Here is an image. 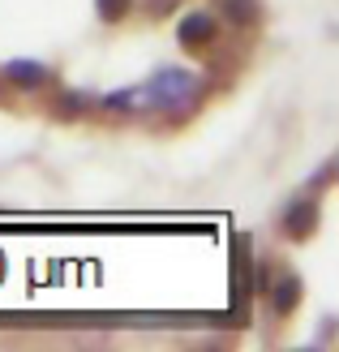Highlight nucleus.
<instances>
[{"instance_id": "nucleus-1", "label": "nucleus", "mask_w": 339, "mask_h": 352, "mask_svg": "<svg viewBox=\"0 0 339 352\" xmlns=\"http://www.w3.org/2000/svg\"><path fill=\"white\" fill-rule=\"evenodd\" d=\"M206 95V86L198 74H189L181 65H159L155 74L138 86V99L142 108L155 112V116H168V120H181L198 108V99Z\"/></svg>"}, {"instance_id": "nucleus-9", "label": "nucleus", "mask_w": 339, "mask_h": 352, "mask_svg": "<svg viewBox=\"0 0 339 352\" xmlns=\"http://www.w3.org/2000/svg\"><path fill=\"white\" fill-rule=\"evenodd\" d=\"M95 9H99V22L116 26V22H124V17L133 13V0H95Z\"/></svg>"}, {"instance_id": "nucleus-7", "label": "nucleus", "mask_w": 339, "mask_h": 352, "mask_svg": "<svg viewBox=\"0 0 339 352\" xmlns=\"http://www.w3.org/2000/svg\"><path fill=\"white\" fill-rule=\"evenodd\" d=\"M86 112H95V95H86V91H61L52 99V116L56 120H78Z\"/></svg>"}, {"instance_id": "nucleus-11", "label": "nucleus", "mask_w": 339, "mask_h": 352, "mask_svg": "<svg viewBox=\"0 0 339 352\" xmlns=\"http://www.w3.org/2000/svg\"><path fill=\"white\" fill-rule=\"evenodd\" d=\"M331 176H335V164H327L322 172H318V176H314V189H322V185H331Z\"/></svg>"}, {"instance_id": "nucleus-8", "label": "nucleus", "mask_w": 339, "mask_h": 352, "mask_svg": "<svg viewBox=\"0 0 339 352\" xmlns=\"http://www.w3.org/2000/svg\"><path fill=\"white\" fill-rule=\"evenodd\" d=\"M95 108L112 112V116H133V112H142V99L133 86H124V91H112V95H95Z\"/></svg>"}, {"instance_id": "nucleus-2", "label": "nucleus", "mask_w": 339, "mask_h": 352, "mask_svg": "<svg viewBox=\"0 0 339 352\" xmlns=\"http://www.w3.org/2000/svg\"><path fill=\"white\" fill-rule=\"evenodd\" d=\"M219 17L210 13V9H193L181 17V26H176V43H181V52H189V56H202V52H210L219 43Z\"/></svg>"}, {"instance_id": "nucleus-10", "label": "nucleus", "mask_w": 339, "mask_h": 352, "mask_svg": "<svg viewBox=\"0 0 339 352\" xmlns=\"http://www.w3.org/2000/svg\"><path fill=\"white\" fill-rule=\"evenodd\" d=\"M142 5H146V17H155V22H164V17L181 5V0H142Z\"/></svg>"}, {"instance_id": "nucleus-3", "label": "nucleus", "mask_w": 339, "mask_h": 352, "mask_svg": "<svg viewBox=\"0 0 339 352\" xmlns=\"http://www.w3.org/2000/svg\"><path fill=\"white\" fill-rule=\"evenodd\" d=\"M318 219H322V198L309 189V193H300V198L288 202V210L279 219V232L288 241H309L318 232Z\"/></svg>"}, {"instance_id": "nucleus-6", "label": "nucleus", "mask_w": 339, "mask_h": 352, "mask_svg": "<svg viewBox=\"0 0 339 352\" xmlns=\"http://www.w3.org/2000/svg\"><path fill=\"white\" fill-rule=\"evenodd\" d=\"M219 17L232 30H258L262 26V0H219Z\"/></svg>"}, {"instance_id": "nucleus-4", "label": "nucleus", "mask_w": 339, "mask_h": 352, "mask_svg": "<svg viewBox=\"0 0 339 352\" xmlns=\"http://www.w3.org/2000/svg\"><path fill=\"white\" fill-rule=\"evenodd\" d=\"M262 296H266V305H271L275 318H288V314H296L300 296H305V284H300V275H292V271H275Z\"/></svg>"}, {"instance_id": "nucleus-5", "label": "nucleus", "mask_w": 339, "mask_h": 352, "mask_svg": "<svg viewBox=\"0 0 339 352\" xmlns=\"http://www.w3.org/2000/svg\"><path fill=\"white\" fill-rule=\"evenodd\" d=\"M0 74H5V82L13 86V91H22V95H39L52 82V69L43 60H5Z\"/></svg>"}]
</instances>
